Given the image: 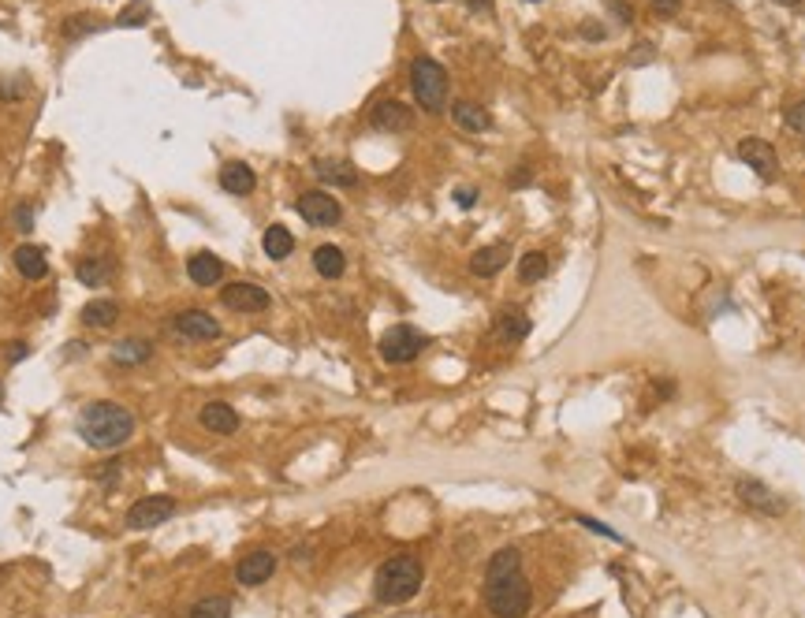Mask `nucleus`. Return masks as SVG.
<instances>
[{"label":"nucleus","instance_id":"obj_42","mask_svg":"<svg viewBox=\"0 0 805 618\" xmlns=\"http://www.w3.org/2000/svg\"><path fill=\"white\" fill-rule=\"evenodd\" d=\"M776 4H783V8H794V4H801V0H776Z\"/></svg>","mask_w":805,"mask_h":618},{"label":"nucleus","instance_id":"obj_7","mask_svg":"<svg viewBox=\"0 0 805 618\" xmlns=\"http://www.w3.org/2000/svg\"><path fill=\"white\" fill-rule=\"evenodd\" d=\"M298 216L306 224H313V228H336L339 220H344V205L336 202L332 194H325V190H306L298 197Z\"/></svg>","mask_w":805,"mask_h":618},{"label":"nucleus","instance_id":"obj_4","mask_svg":"<svg viewBox=\"0 0 805 618\" xmlns=\"http://www.w3.org/2000/svg\"><path fill=\"white\" fill-rule=\"evenodd\" d=\"M410 89H414V101L425 112H444L447 104V71L433 57H418L410 64Z\"/></svg>","mask_w":805,"mask_h":618},{"label":"nucleus","instance_id":"obj_32","mask_svg":"<svg viewBox=\"0 0 805 618\" xmlns=\"http://www.w3.org/2000/svg\"><path fill=\"white\" fill-rule=\"evenodd\" d=\"M786 127H791V131H798V135H805V101H798L791 112H786Z\"/></svg>","mask_w":805,"mask_h":618},{"label":"nucleus","instance_id":"obj_28","mask_svg":"<svg viewBox=\"0 0 805 618\" xmlns=\"http://www.w3.org/2000/svg\"><path fill=\"white\" fill-rule=\"evenodd\" d=\"M522 567V555H518V548H499L492 559H489V567H485V577H504L511 570Z\"/></svg>","mask_w":805,"mask_h":618},{"label":"nucleus","instance_id":"obj_12","mask_svg":"<svg viewBox=\"0 0 805 618\" xmlns=\"http://www.w3.org/2000/svg\"><path fill=\"white\" fill-rule=\"evenodd\" d=\"M739 157L746 160L749 168H754L761 179H776L779 172V157L772 150V142H764V138H742L739 142Z\"/></svg>","mask_w":805,"mask_h":618},{"label":"nucleus","instance_id":"obj_30","mask_svg":"<svg viewBox=\"0 0 805 618\" xmlns=\"http://www.w3.org/2000/svg\"><path fill=\"white\" fill-rule=\"evenodd\" d=\"M142 23H150V4H146V0H131V4L116 15V27H142Z\"/></svg>","mask_w":805,"mask_h":618},{"label":"nucleus","instance_id":"obj_40","mask_svg":"<svg viewBox=\"0 0 805 618\" xmlns=\"http://www.w3.org/2000/svg\"><path fill=\"white\" fill-rule=\"evenodd\" d=\"M582 34H585V38H604V27H597V23H585V27H582Z\"/></svg>","mask_w":805,"mask_h":618},{"label":"nucleus","instance_id":"obj_31","mask_svg":"<svg viewBox=\"0 0 805 618\" xmlns=\"http://www.w3.org/2000/svg\"><path fill=\"white\" fill-rule=\"evenodd\" d=\"M94 30H101V23H97V19H71V23L64 27V38H67V42H75L79 34H94Z\"/></svg>","mask_w":805,"mask_h":618},{"label":"nucleus","instance_id":"obj_38","mask_svg":"<svg viewBox=\"0 0 805 618\" xmlns=\"http://www.w3.org/2000/svg\"><path fill=\"white\" fill-rule=\"evenodd\" d=\"M477 202V190H470V187H462L459 194H455V205H462V209H470Z\"/></svg>","mask_w":805,"mask_h":618},{"label":"nucleus","instance_id":"obj_8","mask_svg":"<svg viewBox=\"0 0 805 618\" xmlns=\"http://www.w3.org/2000/svg\"><path fill=\"white\" fill-rule=\"evenodd\" d=\"M179 503L172 496H146L138 499L131 511H128V529H157V525H165L168 518H175Z\"/></svg>","mask_w":805,"mask_h":618},{"label":"nucleus","instance_id":"obj_23","mask_svg":"<svg viewBox=\"0 0 805 618\" xmlns=\"http://www.w3.org/2000/svg\"><path fill=\"white\" fill-rule=\"evenodd\" d=\"M120 317V305L112 298H94L82 305V324L86 328H112Z\"/></svg>","mask_w":805,"mask_h":618},{"label":"nucleus","instance_id":"obj_1","mask_svg":"<svg viewBox=\"0 0 805 618\" xmlns=\"http://www.w3.org/2000/svg\"><path fill=\"white\" fill-rule=\"evenodd\" d=\"M135 429H138L135 413L120 403H109V398H97V403H86L79 410V436L97 451L123 447L135 436Z\"/></svg>","mask_w":805,"mask_h":618},{"label":"nucleus","instance_id":"obj_10","mask_svg":"<svg viewBox=\"0 0 805 618\" xmlns=\"http://www.w3.org/2000/svg\"><path fill=\"white\" fill-rule=\"evenodd\" d=\"M221 302H224L228 309H236V313H261V309H268V302H273V298H268L265 287L239 280V283H228V287L221 290Z\"/></svg>","mask_w":805,"mask_h":618},{"label":"nucleus","instance_id":"obj_26","mask_svg":"<svg viewBox=\"0 0 805 618\" xmlns=\"http://www.w3.org/2000/svg\"><path fill=\"white\" fill-rule=\"evenodd\" d=\"M75 276L86 283V287H101L112 280V261L109 258H82L75 265Z\"/></svg>","mask_w":805,"mask_h":618},{"label":"nucleus","instance_id":"obj_27","mask_svg":"<svg viewBox=\"0 0 805 618\" xmlns=\"http://www.w3.org/2000/svg\"><path fill=\"white\" fill-rule=\"evenodd\" d=\"M545 272H548V258H545L541 250L522 253V261H518V280H522V283H537V280H545Z\"/></svg>","mask_w":805,"mask_h":618},{"label":"nucleus","instance_id":"obj_5","mask_svg":"<svg viewBox=\"0 0 805 618\" xmlns=\"http://www.w3.org/2000/svg\"><path fill=\"white\" fill-rule=\"evenodd\" d=\"M429 347V336L418 332L414 324H396L381 336V358L391 361V366H403V361H414L422 351Z\"/></svg>","mask_w":805,"mask_h":618},{"label":"nucleus","instance_id":"obj_29","mask_svg":"<svg viewBox=\"0 0 805 618\" xmlns=\"http://www.w3.org/2000/svg\"><path fill=\"white\" fill-rule=\"evenodd\" d=\"M190 618H231V599L228 596H205L190 607Z\"/></svg>","mask_w":805,"mask_h":618},{"label":"nucleus","instance_id":"obj_14","mask_svg":"<svg viewBox=\"0 0 805 618\" xmlns=\"http://www.w3.org/2000/svg\"><path fill=\"white\" fill-rule=\"evenodd\" d=\"M258 187V175L250 165H243V160H228V165L221 168V190L228 194H236V197H246V194H254Z\"/></svg>","mask_w":805,"mask_h":618},{"label":"nucleus","instance_id":"obj_17","mask_svg":"<svg viewBox=\"0 0 805 618\" xmlns=\"http://www.w3.org/2000/svg\"><path fill=\"white\" fill-rule=\"evenodd\" d=\"M511 261V246L507 243H496V246H485V250H477L474 258H470V272L474 276H496L499 268H504Z\"/></svg>","mask_w":805,"mask_h":618},{"label":"nucleus","instance_id":"obj_20","mask_svg":"<svg viewBox=\"0 0 805 618\" xmlns=\"http://www.w3.org/2000/svg\"><path fill=\"white\" fill-rule=\"evenodd\" d=\"M313 172H317V179H325V183H332V187H354V183H358L354 165H351V160H339V157H332V160H317Z\"/></svg>","mask_w":805,"mask_h":618},{"label":"nucleus","instance_id":"obj_3","mask_svg":"<svg viewBox=\"0 0 805 618\" xmlns=\"http://www.w3.org/2000/svg\"><path fill=\"white\" fill-rule=\"evenodd\" d=\"M422 562L410 559V555H396L388 559L384 567L377 570V581H373V592H377L381 604H406V599H414L418 589H422Z\"/></svg>","mask_w":805,"mask_h":618},{"label":"nucleus","instance_id":"obj_18","mask_svg":"<svg viewBox=\"0 0 805 618\" xmlns=\"http://www.w3.org/2000/svg\"><path fill=\"white\" fill-rule=\"evenodd\" d=\"M146 358H153V343L142 339V336H128V339H120L116 347H112V361H116V366H142Z\"/></svg>","mask_w":805,"mask_h":618},{"label":"nucleus","instance_id":"obj_24","mask_svg":"<svg viewBox=\"0 0 805 618\" xmlns=\"http://www.w3.org/2000/svg\"><path fill=\"white\" fill-rule=\"evenodd\" d=\"M739 496H742L749 506L764 511V514H779V511H783V503H779L772 492H768L761 481H739Z\"/></svg>","mask_w":805,"mask_h":618},{"label":"nucleus","instance_id":"obj_9","mask_svg":"<svg viewBox=\"0 0 805 618\" xmlns=\"http://www.w3.org/2000/svg\"><path fill=\"white\" fill-rule=\"evenodd\" d=\"M410 123H414V112H410V108L403 101H396V97H384V101H377L369 108V127H373V131L403 135V131H410Z\"/></svg>","mask_w":805,"mask_h":618},{"label":"nucleus","instance_id":"obj_44","mask_svg":"<svg viewBox=\"0 0 805 618\" xmlns=\"http://www.w3.org/2000/svg\"><path fill=\"white\" fill-rule=\"evenodd\" d=\"M433 4H444V0H433Z\"/></svg>","mask_w":805,"mask_h":618},{"label":"nucleus","instance_id":"obj_11","mask_svg":"<svg viewBox=\"0 0 805 618\" xmlns=\"http://www.w3.org/2000/svg\"><path fill=\"white\" fill-rule=\"evenodd\" d=\"M273 574H276V555H273V552H265V548L243 555V559H239V567H236V581H239L243 589L265 585V581L273 577Z\"/></svg>","mask_w":805,"mask_h":618},{"label":"nucleus","instance_id":"obj_35","mask_svg":"<svg viewBox=\"0 0 805 618\" xmlns=\"http://www.w3.org/2000/svg\"><path fill=\"white\" fill-rule=\"evenodd\" d=\"M578 525H585V529H593V533H600V537L619 540V533H615V529H608V525H600V521H593V518H585V514H578Z\"/></svg>","mask_w":805,"mask_h":618},{"label":"nucleus","instance_id":"obj_22","mask_svg":"<svg viewBox=\"0 0 805 618\" xmlns=\"http://www.w3.org/2000/svg\"><path fill=\"white\" fill-rule=\"evenodd\" d=\"M496 336H499V339H507V343H518V339H526V336H530V317L522 313V309L507 305L504 313L496 317Z\"/></svg>","mask_w":805,"mask_h":618},{"label":"nucleus","instance_id":"obj_43","mask_svg":"<svg viewBox=\"0 0 805 618\" xmlns=\"http://www.w3.org/2000/svg\"><path fill=\"white\" fill-rule=\"evenodd\" d=\"M0 406H4V384H0Z\"/></svg>","mask_w":805,"mask_h":618},{"label":"nucleus","instance_id":"obj_39","mask_svg":"<svg viewBox=\"0 0 805 618\" xmlns=\"http://www.w3.org/2000/svg\"><path fill=\"white\" fill-rule=\"evenodd\" d=\"M646 60H653V45L646 42V45H641L638 52H634V57H631V64H646Z\"/></svg>","mask_w":805,"mask_h":618},{"label":"nucleus","instance_id":"obj_36","mask_svg":"<svg viewBox=\"0 0 805 618\" xmlns=\"http://www.w3.org/2000/svg\"><path fill=\"white\" fill-rule=\"evenodd\" d=\"M94 477H101V481H109V484H112V481L120 477V462H116V459H112V462H104L101 469H94Z\"/></svg>","mask_w":805,"mask_h":618},{"label":"nucleus","instance_id":"obj_21","mask_svg":"<svg viewBox=\"0 0 805 618\" xmlns=\"http://www.w3.org/2000/svg\"><path fill=\"white\" fill-rule=\"evenodd\" d=\"M313 268L321 272V280H339V276H344V268H347L344 250L332 246V243L317 246V250H313Z\"/></svg>","mask_w":805,"mask_h":618},{"label":"nucleus","instance_id":"obj_33","mask_svg":"<svg viewBox=\"0 0 805 618\" xmlns=\"http://www.w3.org/2000/svg\"><path fill=\"white\" fill-rule=\"evenodd\" d=\"M649 8H653L656 15H668V19H671V15L683 12V0H649Z\"/></svg>","mask_w":805,"mask_h":618},{"label":"nucleus","instance_id":"obj_16","mask_svg":"<svg viewBox=\"0 0 805 618\" xmlns=\"http://www.w3.org/2000/svg\"><path fill=\"white\" fill-rule=\"evenodd\" d=\"M452 120L459 123V131H470V135H485L492 127V116L477 101H455L452 104Z\"/></svg>","mask_w":805,"mask_h":618},{"label":"nucleus","instance_id":"obj_2","mask_svg":"<svg viewBox=\"0 0 805 618\" xmlns=\"http://www.w3.org/2000/svg\"><path fill=\"white\" fill-rule=\"evenodd\" d=\"M485 607L492 618H526L533 607V589L522 570H511L504 577H485Z\"/></svg>","mask_w":805,"mask_h":618},{"label":"nucleus","instance_id":"obj_13","mask_svg":"<svg viewBox=\"0 0 805 618\" xmlns=\"http://www.w3.org/2000/svg\"><path fill=\"white\" fill-rule=\"evenodd\" d=\"M187 276H190V283H198V287H217L224 280V261L217 258V253L198 250V253H190V258H187Z\"/></svg>","mask_w":805,"mask_h":618},{"label":"nucleus","instance_id":"obj_15","mask_svg":"<svg viewBox=\"0 0 805 618\" xmlns=\"http://www.w3.org/2000/svg\"><path fill=\"white\" fill-rule=\"evenodd\" d=\"M198 421H202V429H209L213 436H231V432H239V413L231 410L228 403H205L202 413H198Z\"/></svg>","mask_w":805,"mask_h":618},{"label":"nucleus","instance_id":"obj_6","mask_svg":"<svg viewBox=\"0 0 805 618\" xmlns=\"http://www.w3.org/2000/svg\"><path fill=\"white\" fill-rule=\"evenodd\" d=\"M168 332L179 343H213V339H221V321L205 313V309H183L179 317H172Z\"/></svg>","mask_w":805,"mask_h":618},{"label":"nucleus","instance_id":"obj_34","mask_svg":"<svg viewBox=\"0 0 805 618\" xmlns=\"http://www.w3.org/2000/svg\"><path fill=\"white\" fill-rule=\"evenodd\" d=\"M12 220H15V228H19V231H30L34 228V209L30 205H19V209L12 212Z\"/></svg>","mask_w":805,"mask_h":618},{"label":"nucleus","instance_id":"obj_25","mask_svg":"<svg viewBox=\"0 0 805 618\" xmlns=\"http://www.w3.org/2000/svg\"><path fill=\"white\" fill-rule=\"evenodd\" d=\"M261 246H265V253L273 261H283V258H291V250H295V235L283 228V224H273V228H265Z\"/></svg>","mask_w":805,"mask_h":618},{"label":"nucleus","instance_id":"obj_41","mask_svg":"<svg viewBox=\"0 0 805 618\" xmlns=\"http://www.w3.org/2000/svg\"><path fill=\"white\" fill-rule=\"evenodd\" d=\"M8 358H12V361H19V358H27V347H23V343H15V347L8 351Z\"/></svg>","mask_w":805,"mask_h":618},{"label":"nucleus","instance_id":"obj_37","mask_svg":"<svg viewBox=\"0 0 805 618\" xmlns=\"http://www.w3.org/2000/svg\"><path fill=\"white\" fill-rule=\"evenodd\" d=\"M612 8H615V15H619V23H631V19H634V8L626 4V0H612Z\"/></svg>","mask_w":805,"mask_h":618},{"label":"nucleus","instance_id":"obj_19","mask_svg":"<svg viewBox=\"0 0 805 618\" xmlns=\"http://www.w3.org/2000/svg\"><path fill=\"white\" fill-rule=\"evenodd\" d=\"M15 268L23 272V280H45V272H49L45 250L34 246V243H23L19 250H15Z\"/></svg>","mask_w":805,"mask_h":618}]
</instances>
